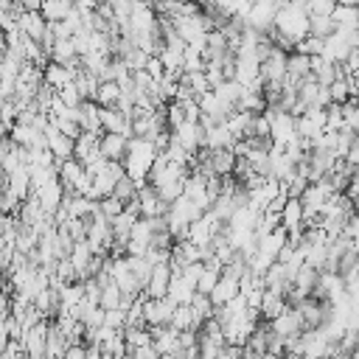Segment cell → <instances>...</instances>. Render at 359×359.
<instances>
[{"instance_id": "6da1fadb", "label": "cell", "mask_w": 359, "mask_h": 359, "mask_svg": "<svg viewBox=\"0 0 359 359\" xmlns=\"http://www.w3.org/2000/svg\"><path fill=\"white\" fill-rule=\"evenodd\" d=\"M157 146L151 140H143V137H132L129 143V154L123 160V168H126V177H132L140 188L149 182V174H151V165L157 160Z\"/></svg>"}, {"instance_id": "7a4b0ae2", "label": "cell", "mask_w": 359, "mask_h": 359, "mask_svg": "<svg viewBox=\"0 0 359 359\" xmlns=\"http://www.w3.org/2000/svg\"><path fill=\"white\" fill-rule=\"evenodd\" d=\"M275 31H278V34H283V36H286L289 42H294V48H297L306 36H311V17H309V11H306V8H300V6H294V3H289V6L278 8Z\"/></svg>"}, {"instance_id": "3957f363", "label": "cell", "mask_w": 359, "mask_h": 359, "mask_svg": "<svg viewBox=\"0 0 359 359\" xmlns=\"http://www.w3.org/2000/svg\"><path fill=\"white\" fill-rule=\"evenodd\" d=\"M174 311H177V303L171 297H146V303H143V320L151 331L171 325Z\"/></svg>"}, {"instance_id": "277c9868", "label": "cell", "mask_w": 359, "mask_h": 359, "mask_svg": "<svg viewBox=\"0 0 359 359\" xmlns=\"http://www.w3.org/2000/svg\"><path fill=\"white\" fill-rule=\"evenodd\" d=\"M323 132H328V112L320 107H309L297 118V137L303 140H317Z\"/></svg>"}, {"instance_id": "5b68a950", "label": "cell", "mask_w": 359, "mask_h": 359, "mask_svg": "<svg viewBox=\"0 0 359 359\" xmlns=\"http://www.w3.org/2000/svg\"><path fill=\"white\" fill-rule=\"evenodd\" d=\"M171 135H174V140H177L185 151H191V154H199V151L205 149V126H202V121H185V123L177 126Z\"/></svg>"}, {"instance_id": "8992f818", "label": "cell", "mask_w": 359, "mask_h": 359, "mask_svg": "<svg viewBox=\"0 0 359 359\" xmlns=\"http://www.w3.org/2000/svg\"><path fill=\"white\" fill-rule=\"evenodd\" d=\"M137 202H140V219H163V216H168V208H171V205H165V202L160 199L157 188L149 185V182L140 188Z\"/></svg>"}, {"instance_id": "52a82bcc", "label": "cell", "mask_w": 359, "mask_h": 359, "mask_svg": "<svg viewBox=\"0 0 359 359\" xmlns=\"http://www.w3.org/2000/svg\"><path fill=\"white\" fill-rule=\"evenodd\" d=\"M45 140H48V151L53 154L56 163H65V160H70L76 154V140L67 137V135H62L53 123L45 129Z\"/></svg>"}, {"instance_id": "ba28073f", "label": "cell", "mask_w": 359, "mask_h": 359, "mask_svg": "<svg viewBox=\"0 0 359 359\" xmlns=\"http://www.w3.org/2000/svg\"><path fill=\"white\" fill-rule=\"evenodd\" d=\"M269 331H272V334H278V337H283V339H292V337L303 334L306 328H303V320H300L297 309H294V306H289L283 314H278L275 320H269Z\"/></svg>"}, {"instance_id": "9c48e42d", "label": "cell", "mask_w": 359, "mask_h": 359, "mask_svg": "<svg viewBox=\"0 0 359 359\" xmlns=\"http://www.w3.org/2000/svg\"><path fill=\"white\" fill-rule=\"evenodd\" d=\"M101 135H93V132H81V137L76 140V160L81 163V165H95V163H101L104 157H101Z\"/></svg>"}, {"instance_id": "30bf717a", "label": "cell", "mask_w": 359, "mask_h": 359, "mask_svg": "<svg viewBox=\"0 0 359 359\" xmlns=\"http://www.w3.org/2000/svg\"><path fill=\"white\" fill-rule=\"evenodd\" d=\"M129 143H132V137H126V135H112V132H104L101 135V157L104 160H115V163H123L126 160V154H129Z\"/></svg>"}, {"instance_id": "8fae6325", "label": "cell", "mask_w": 359, "mask_h": 359, "mask_svg": "<svg viewBox=\"0 0 359 359\" xmlns=\"http://www.w3.org/2000/svg\"><path fill=\"white\" fill-rule=\"evenodd\" d=\"M17 22H20V31L25 34V36H31L34 42H45V36H48V31H50V22L42 17V11H25L22 17H17Z\"/></svg>"}, {"instance_id": "7c38bea8", "label": "cell", "mask_w": 359, "mask_h": 359, "mask_svg": "<svg viewBox=\"0 0 359 359\" xmlns=\"http://www.w3.org/2000/svg\"><path fill=\"white\" fill-rule=\"evenodd\" d=\"M280 224H283V230H286L289 236L306 230V210H303V202H300V199H292V196H289V202H286L283 210H280Z\"/></svg>"}, {"instance_id": "4fadbf2b", "label": "cell", "mask_w": 359, "mask_h": 359, "mask_svg": "<svg viewBox=\"0 0 359 359\" xmlns=\"http://www.w3.org/2000/svg\"><path fill=\"white\" fill-rule=\"evenodd\" d=\"M171 280H174V269L171 264H157L151 278H149V286H146V297H168V289H171Z\"/></svg>"}, {"instance_id": "5bb4252c", "label": "cell", "mask_w": 359, "mask_h": 359, "mask_svg": "<svg viewBox=\"0 0 359 359\" xmlns=\"http://www.w3.org/2000/svg\"><path fill=\"white\" fill-rule=\"evenodd\" d=\"M79 70H81V67H67V65L50 62V65L45 67V84H50V87L59 93V90H65L67 84L76 81V73H79Z\"/></svg>"}, {"instance_id": "9a60e30c", "label": "cell", "mask_w": 359, "mask_h": 359, "mask_svg": "<svg viewBox=\"0 0 359 359\" xmlns=\"http://www.w3.org/2000/svg\"><path fill=\"white\" fill-rule=\"evenodd\" d=\"M76 118L81 123L84 132H93V135H104V126H101V107L95 101H81V107L76 109Z\"/></svg>"}, {"instance_id": "2e32d148", "label": "cell", "mask_w": 359, "mask_h": 359, "mask_svg": "<svg viewBox=\"0 0 359 359\" xmlns=\"http://www.w3.org/2000/svg\"><path fill=\"white\" fill-rule=\"evenodd\" d=\"M241 294V280L238 278H230V275H222V280L216 283V289L210 292V300H213V306L219 309V306H227L230 300H236Z\"/></svg>"}, {"instance_id": "e0dca14e", "label": "cell", "mask_w": 359, "mask_h": 359, "mask_svg": "<svg viewBox=\"0 0 359 359\" xmlns=\"http://www.w3.org/2000/svg\"><path fill=\"white\" fill-rule=\"evenodd\" d=\"M289 309V300L283 292H275V289H266L264 292V300H261V320H275L278 314H283Z\"/></svg>"}, {"instance_id": "ac0fdd59", "label": "cell", "mask_w": 359, "mask_h": 359, "mask_svg": "<svg viewBox=\"0 0 359 359\" xmlns=\"http://www.w3.org/2000/svg\"><path fill=\"white\" fill-rule=\"evenodd\" d=\"M84 174H87V165H81L76 157H70V160L59 163V180L65 182L67 194H73V191H76V185L81 182V177H84Z\"/></svg>"}, {"instance_id": "d6986e66", "label": "cell", "mask_w": 359, "mask_h": 359, "mask_svg": "<svg viewBox=\"0 0 359 359\" xmlns=\"http://www.w3.org/2000/svg\"><path fill=\"white\" fill-rule=\"evenodd\" d=\"M73 8H76L73 0H42V8L39 11H42V17L48 22H65Z\"/></svg>"}, {"instance_id": "ffe728a7", "label": "cell", "mask_w": 359, "mask_h": 359, "mask_svg": "<svg viewBox=\"0 0 359 359\" xmlns=\"http://www.w3.org/2000/svg\"><path fill=\"white\" fill-rule=\"evenodd\" d=\"M121 95H123V90H121L118 81H101V87H98V93H95V104L104 107V109H107V107H118Z\"/></svg>"}, {"instance_id": "44dd1931", "label": "cell", "mask_w": 359, "mask_h": 359, "mask_svg": "<svg viewBox=\"0 0 359 359\" xmlns=\"http://www.w3.org/2000/svg\"><path fill=\"white\" fill-rule=\"evenodd\" d=\"M182 84L194 93V98H196V101H199L205 93H210V90H213V87H210V81H208V73H205V70H199V73H185V76H182Z\"/></svg>"}, {"instance_id": "7402d4cb", "label": "cell", "mask_w": 359, "mask_h": 359, "mask_svg": "<svg viewBox=\"0 0 359 359\" xmlns=\"http://www.w3.org/2000/svg\"><path fill=\"white\" fill-rule=\"evenodd\" d=\"M104 311H112V309H121L123 306V292L115 280H109L107 286H101V303H98Z\"/></svg>"}, {"instance_id": "603a6c76", "label": "cell", "mask_w": 359, "mask_h": 359, "mask_svg": "<svg viewBox=\"0 0 359 359\" xmlns=\"http://www.w3.org/2000/svg\"><path fill=\"white\" fill-rule=\"evenodd\" d=\"M334 22H337V28H342V31H359V8L337 6V11H334Z\"/></svg>"}, {"instance_id": "cb8c5ba5", "label": "cell", "mask_w": 359, "mask_h": 359, "mask_svg": "<svg viewBox=\"0 0 359 359\" xmlns=\"http://www.w3.org/2000/svg\"><path fill=\"white\" fill-rule=\"evenodd\" d=\"M289 76H294V79H309L311 76V56H306V53H289Z\"/></svg>"}, {"instance_id": "d4e9b609", "label": "cell", "mask_w": 359, "mask_h": 359, "mask_svg": "<svg viewBox=\"0 0 359 359\" xmlns=\"http://www.w3.org/2000/svg\"><path fill=\"white\" fill-rule=\"evenodd\" d=\"M337 31H339V28H337L334 17H311V36H317V39H331Z\"/></svg>"}, {"instance_id": "484cf974", "label": "cell", "mask_w": 359, "mask_h": 359, "mask_svg": "<svg viewBox=\"0 0 359 359\" xmlns=\"http://www.w3.org/2000/svg\"><path fill=\"white\" fill-rule=\"evenodd\" d=\"M171 328H177V331H196V320H194L191 306H177V311L171 317Z\"/></svg>"}, {"instance_id": "4316f807", "label": "cell", "mask_w": 359, "mask_h": 359, "mask_svg": "<svg viewBox=\"0 0 359 359\" xmlns=\"http://www.w3.org/2000/svg\"><path fill=\"white\" fill-rule=\"evenodd\" d=\"M137 194H140V185H137L132 177H121L118 185H115V194H112V196H118V199H123V202L129 205V202L137 199Z\"/></svg>"}, {"instance_id": "83f0119b", "label": "cell", "mask_w": 359, "mask_h": 359, "mask_svg": "<svg viewBox=\"0 0 359 359\" xmlns=\"http://www.w3.org/2000/svg\"><path fill=\"white\" fill-rule=\"evenodd\" d=\"M188 121V115H185V107L180 104V101H171V104H165V123H168V129L174 132L177 126H182Z\"/></svg>"}, {"instance_id": "f1b7e54d", "label": "cell", "mask_w": 359, "mask_h": 359, "mask_svg": "<svg viewBox=\"0 0 359 359\" xmlns=\"http://www.w3.org/2000/svg\"><path fill=\"white\" fill-rule=\"evenodd\" d=\"M98 210H101V216H107V219L112 222V219H118V216L126 210V202L118 199V196H107V199L98 202Z\"/></svg>"}, {"instance_id": "f546056e", "label": "cell", "mask_w": 359, "mask_h": 359, "mask_svg": "<svg viewBox=\"0 0 359 359\" xmlns=\"http://www.w3.org/2000/svg\"><path fill=\"white\" fill-rule=\"evenodd\" d=\"M297 53H306V56H323V50H325V39H317V36H306L297 48H294Z\"/></svg>"}, {"instance_id": "4dcf8cb0", "label": "cell", "mask_w": 359, "mask_h": 359, "mask_svg": "<svg viewBox=\"0 0 359 359\" xmlns=\"http://www.w3.org/2000/svg\"><path fill=\"white\" fill-rule=\"evenodd\" d=\"M342 115H345V126L359 135V101L356 98H351L348 104H342Z\"/></svg>"}, {"instance_id": "1f68e13d", "label": "cell", "mask_w": 359, "mask_h": 359, "mask_svg": "<svg viewBox=\"0 0 359 359\" xmlns=\"http://www.w3.org/2000/svg\"><path fill=\"white\" fill-rule=\"evenodd\" d=\"M59 98H62V101H65V104H67L70 109H79V107H81V101H84L76 84H67L65 90H59Z\"/></svg>"}, {"instance_id": "d6a6232c", "label": "cell", "mask_w": 359, "mask_h": 359, "mask_svg": "<svg viewBox=\"0 0 359 359\" xmlns=\"http://www.w3.org/2000/svg\"><path fill=\"white\" fill-rule=\"evenodd\" d=\"M146 73H149L154 81H163V76H165V67H163L160 56H151V59H149V65H146Z\"/></svg>"}, {"instance_id": "836d02e7", "label": "cell", "mask_w": 359, "mask_h": 359, "mask_svg": "<svg viewBox=\"0 0 359 359\" xmlns=\"http://www.w3.org/2000/svg\"><path fill=\"white\" fill-rule=\"evenodd\" d=\"M65 359H90V348H87L84 342L70 345V348H67V353H65Z\"/></svg>"}, {"instance_id": "e575fe53", "label": "cell", "mask_w": 359, "mask_h": 359, "mask_svg": "<svg viewBox=\"0 0 359 359\" xmlns=\"http://www.w3.org/2000/svg\"><path fill=\"white\" fill-rule=\"evenodd\" d=\"M339 6H351V8H359V0H339Z\"/></svg>"}, {"instance_id": "d590c367", "label": "cell", "mask_w": 359, "mask_h": 359, "mask_svg": "<svg viewBox=\"0 0 359 359\" xmlns=\"http://www.w3.org/2000/svg\"><path fill=\"white\" fill-rule=\"evenodd\" d=\"M356 334H359V328H356ZM356 353H359V345H356Z\"/></svg>"}, {"instance_id": "8d00e7d4", "label": "cell", "mask_w": 359, "mask_h": 359, "mask_svg": "<svg viewBox=\"0 0 359 359\" xmlns=\"http://www.w3.org/2000/svg\"><path fill=\"white\" fill-rule=\"evenodd\" d=\"M337 3H339V0H337Z\"/></svg>"}]
</instances>
